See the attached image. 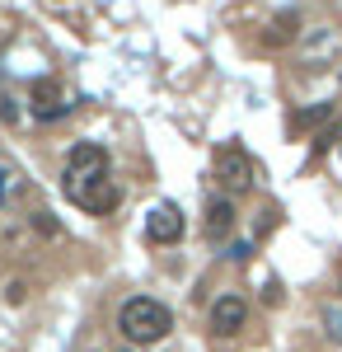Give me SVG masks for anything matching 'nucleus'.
<instances>
[{"instance_id":"obj_1","label":"nucleus","mask_w":342,"mask_h":352,"mask_svg":"<svg viewBox=\"0 0 342 352\" xmlns=\"http://www.w3.org/2000/svg\"><path fill=\"white\" fill-rule=\"evenodd\" d=\"M117 329H122L127 343H159L174 329V315L150 296H132L122 305V315H117Z\"/></svg>"},{"instance_id":"obj_2","label":"nucleus","mask_w":342,"mask_h":352,"mask_svg":"<svg viewBox=\"0 0 342 352\" xmlns=\"http://www.w3.org/2000/svg\"><path fill=\"white\" fill-rule=\"evenodd\" d=\"M94 179H108V151L94 146V141H76L71 155H66V192L71 188H84Z\"/></svg>"},{"instance_id":"obj_3","label":"nucleus","mask_w":342,"mask_h":352,"mask_svg":"<svg viewBox=\"0 0 342 352\" xmlns=\"http://www.w3.org/2000/svg\"><path fill=\"white\" fill-rule=\"evenodd\" d=\"M216 179H220V188H225V192L253 188V160L244 155V146H235V141L216 146Z\"/></svg>"},{"instance_id":"obj_4","label":"nucleus","mask_w":342,"mask_h":352,"mask_svg":"<svg viewBox=\"0 0 342 352\" xmlns=\"http://www.w3.org/2000/svg\"><path fill=\"white\" fill-rule=\"evenodd\" d=\"M66 197H71L76 207H84L89 217H108V212L122 202V192H117L113 179H94V184H84V188H71Z\"/></svg>"},{"instance_id":"obj_5","label":"nucleus","mask_w":342,"mask_h":352,"mask_svg":"<svg viewBox=\"0 0 342 352\" xmlns=\"http://www.w3.org/2000/svg\"><path fill=\"white\" fill-rule=\"evenodd\" d=\"M179 235H183V212L174 202H159L146 212V240L150 244H174Z\"/></svg>"},{"instance_id":"obj_6","label":"nucleus","mask_w":342,"mask_h":352,"mask_svg":"<svg viewBox=\"0 0 342 352\" xmlns=\"http://www.w3.org/2000/svg\"><path fill=\"white\" fill-rule=\"evenodd\" d=\"M33 113H38L43 122L71 113V104H66V94H61V85H56L52 76H47V80H33Z\"/></svg>"},{"instance_id":"obj_7","label":"nucleus","mask_w":342,"mask_h":352,"mask_svg":"<svg viewBox=\"0 0 342 352\" xmlns=\"http://www.w3.org/2000/svg\"><path fill=\"white\" fill-rule=\"evenodd\" d=\"M244 320H249V305H244L239 296H220L216 305H211V329H216V333H225V338L239 333Z\"/></svg>"},{"instance_id":"obj_8","label":"nucleus","mask_w":342,"mask_h":352,"mask_svg":"<svg viewBox=\"0 0 342 352\" xmlns=\"http://www.w3.org/2000/svg\"><path fill=\"white\" fill-rule=\"evenodd\" d=\"M230 230H235V207H230L225 197H216L207 207V240L220 244V240H230Z\"/></svg>"},{"instance_id":"obj_9","label":"nucleus","mask_w":342,"mask_h":352,"mask_svg":"<svg viewBox=\"0 0 342 352\" xmlns=\"http://www.w3.org/2000/svg\"><path fill=\"white\" fill-rule=\"evenodd\" d=\"M333 113H338V104L328 99V104H315V109H300V113H295V122H300L305 132H315V127H323V122H328Z\"/></svg>"},{"instance_id":"obj_10","label":"nucleus","mask_w":342,"mask_h":352,"mask_svg":"<svg viewBox=\"0 0 342 352\" xmlns=\"http://www.w3.org/2000/svg\"><path fill=\"white\" fill-rule=\"evenodd\" d=\"M323 338L328 343H342V310L338 305H323Z\"/></svg>"},{"instance_id":"obj_11","label":"nucleus","mask_w":342,"mask_h":352,"mask_svg":"<svg viewBox=\"0 0 342 352\" xmlns=\"http://www.w3.org/2000/svg\"><path fill=\"white\" fill-rule=\"evenodd\" d=\"M290 28H295V14H277V24H272V33H267V43H286L290 38Z\"/></svg>"},{"instance_id":"obj_12","label":"nucleus","mask_w":342,"mask_h":352,"mask_svg":"<svg viewBox=\"0 0 342 352\" xmlns=\"http://www.w3.org/2000/svg\"><path fill=\"white\" fill-rule=\"evenodd\" d=\"M33 226H38V230H47V235H56V221L47 217V212H38V217H33Z\"/></svg>"},{"instance_id":"obj_13","label":"nucleus","mask_w":342,"mask_h":352,"mask_svg":"<svg viewBox=\"0 0 342 352\" xmlns=\"http://www.w3.org/2000/svg\"><path fill=\"white\" fill-rule=\"evenodd\" d=\"M5 192H10V169H0V202H5Z\"/></svg>"},{"instance_id":"obj_14","label":"nucleus","mask_w":342,"mask_h":352,"mask_svg":"<svg viewBox=\"0 0 342 352\" xmlns=\"http://www.w3.org/2000/svg\"><path fill=\"white\" fill-rule=\"evenodd\" d=\"M338 151H342V141H338Z\"/></svg>"}]
</instances>
